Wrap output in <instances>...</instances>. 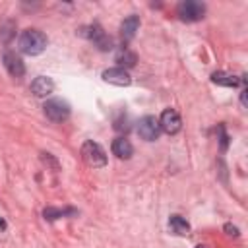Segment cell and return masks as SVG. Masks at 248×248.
<instances>
[{
	"instance_id": "cell-1",
	"label": "cell",
	"mask_w": 248,
	"mask_h": 248,
	"mask_svg": "<svg viewBox=\"0 0 248 248\" xmlns=\"http://www.w3.org/2000/svg\"><path fill=\"white\" fill-rule=\"evenodd\" d=\"M17 45H19V50L23 54L37 56L46 48V35L43 31H39V29H25L19 35Z\"/></svg>"
},
{
	"instance_id": "cell-2",
	"label": "cell",
	"mask_w": 248,
	"mask_h": 248,
	"mask_svg": "<svg viewBox=\"0 0 248 248\" xmlns=\"http://www.w3.org/2000/svg\"><path fill=\"white\" fill-rule=\"evenodd\" d=\"M81 157L93 169H101V167L107 165V153H105V149L97 141H93V140L83 141V145H81Z\"/></svg>"
},
{
	"instance_id": "cell-3",
	"label": "cell",
	"mask_w": 248,
	"mask_h": 248,
	"mask_svg": "<svg viewBox=\"0 0 248 248\" xmlns=\"http://www.w3.org/2000/svg\"><path fill=\"white\" fill-rule=\"evenodd\" d=\"M79 35H83L85 39H89L99 50H110L112 48V41L110 37L103 31V27L99 23H91V25H85L79 29Z\"/></svg>"
},
{
	"instance_id": "cell-4",
	"label": "cell",
	"mask_w": 248,
	"mask_h": 248,
	"mask_svg": "<svg viewBox=\"0 0 248 248\" xmlns=\"http://www.w3.org/2000/svg\"><path fill=\"white\" fill-rule=\"evenodd\" d=\"M176 14L182 21H188V23L200 21L205 16V4H202L198 0H184L176 6Z\"/></svg>"
},
{
	"instance_id": "cell-5",
	"label": "cell",
	"mask_w": 248,
	"mask_h": 248,
	"mask_svg": "<svg viewBox=\"0 0 248 248\" xmlns=\"http://www.w3.org/2000/svg\"><path fill=\"white\" fill-rule=\"evenodd\" d=\"M43 110L50 122H64L70 116V105L64 99H48L43 105Z\"/></svg>"
},
{
	"instance_id": "cell-6",
	"label": "cell",
	"mask_w": 248,
	"mask_h": 248,
	"mask_svg": "<svg viewBox=\"0 0 248 248\" xmlns=\"http://www.w3.org/2000/svg\"><path fill=\"white\" fill-rule=\"evenodd\" d=\"M138 134H140V138L145 140V141H155V140L159 138V134H161L159 120H157L155 116H151V114L143 116V118L138 122Z\"/></svg>"
},
{
	"instance_id": "cell-7",
	"label": "cell",
	"mask_w": 248,
	"mask_h": 248,
	"mask_svg": "<svg viewBox=\"0 0 248 248\" xmlns=\"http://www.w3.org/2000/svg\"><path fill=\"white\" fill-rule=\"evenodd\" d=\"M159 128L167 134H178L180 128H182V120H180V114L174 110V108H165L159 116Z\"/></svg>"
},
{
	"instance_id": "cell-8",
	"label": "cell",
	"mask_w": 248,
	"mask_h": 248,
	"mask_svg": "<svg viewBox=\"0 0 248 248\" xmlns=\"http://www.w3.org/2000/svg\"><path fill=\"white\" fill-rule=\"evenodd\" d=\"M2 62H4V68L8 70V74H10L12 78H21V76L25 74V64H23V60H21L19 54L8 50V52H4Z\"/></svg>"
},
{
	"instance_id": "cell-9",
	"label": "cell",
	"mask_w": 248,
	"mask_h": 248,
	"mask_svg": "<svg viewBox=\"0 0 248 248\" xmlns=\"http://www.w3.org/2000/svg\"><path fill=\"white\" fill-rule=\"evenodd\" d=\"M103 79L107 83H112V85H120V87H126L132 83V78L130 74L124 70V68H108L103 72Z\"/></svg>"
},
{
	"instance_id": "cell-10",
	"label": "cell",
	"mask_w": 248,
	"mask_h": 248,
	"mask_svg": "<svg viewBox=\"0 0 248 248\" xmlns=\"http://www.w3.org/2000/svg\"><path fill=\"white\" fill-rule=\"evenodd\" d=\"M31 91L37 97H46V95H50L54 91V81L50 78H46V76H37L31 81Z\"/></svg>"
},
{
	"instance_id": "cell-11",
	"label": "cell",
	"mask_w": 248,
	"mask_h": 248,
	"mask_svg": "<svg viewBox=\"0 0 248 248\" xmlns=\"http://www.w3.org/2000/svg\"><path fill=\"white\" fill-rule=\"evenodd\" d=\"M138 29H140V16H136V14L128 16V17L120 23V35H122V41H130V39H134V35H136Z\"/></svg>"
},
{
	"instance_id": "cell-12",
	"label": "cell",
	"mask_w": 248,
	"mask_h": 248,
	"mask_svg": "<svg viewBox=\"0 0 248 248\" xmlns=\"http://www.w3.org/2000/svg\"><path fill=\"white\" fill-rule=\"evenodd\" d=\"M211 81L217 83V85H223V87H236V85L244 83L246 79H244V76L236 78V76H232L229 72H213L211 74Z\"/></svg>"
},
{
	"instance_id": "cell-13",
	"label": "cell",
	"mask_w": 248,
	"mask_h": 248,
	"mask_svg": "<svg viewBox=\"0 0 248 248\" xmlns=\"http://www.w3.org/2000/svg\"><path fill=\"white\" fill-rule=\"evenodd\" d=\"M110 149H112V153H114L118 159H130L132 153H134V147H132L130 140H126V138H116V140H112Z\"/></svg>"
},
{
	"instance_id": "cell-14",
	"label": "cell",
	"mask_w": 248,
	"mask_h": 248,
	"mask_svg": "<svg viewBox=\"0 0 248 248\" xmlns=\"http://www.w3.org/2000/svg\"><path fill=\"white\" fill-rule=\"evenodd\" d=\"M169 227H170L176 234H186V232H190L188 221H186L184 217H180V215H170V217H169Z\"/></svg>"
},
{
	"instance_id": "cell-15",
	"label": "cell",
	"mask_w": 248,
	"mask_h": 248,
	"mask_svg": "<svg viewBox=\"0 0 248 248\" xmlns=\"http://www.w3.org/2000/svg\"><path fill=\"white\" fill-rule=\"evenodd\" d=\"M14 37H16V21H12V19L2 21L0 23V41L4 45H8Z\"/></svg>"
},
{
	"instance_id": "cell-16",
	"label": "cell",
	"mask_w": 248,
	"mask_h": 248,
	"mask_svg": "<svg viewBox=\"0 0 248 248\" xmlns=\"http://www.w3.org/2000/svg\"><path fill=\"white\" fill-rule=\"evenodd\" d=\"M116 62L120 64L118 68H122V66H124V70H126V68H132V66H136V62H138V56H136L132 50H128V48H122V50L116 54Z\"/></svg>"
},
{
	"instance_id": "cell-17",
	"label": "cell",
	"mask_w": 248,
	"mask_h": 248,
	"mask_svg": "<svg viewBox=\"0 0 248 248\" xmlns=\"http://www.w3.org/2000/svg\"><path fill=\"white\" fill-rule=\"evenodd\" d=\"M66 213L74 215L76 211H74V209H58V207H46V209L43 211V215H45V219H46V221H56V219L64 217Z\"/></svg>"
},
{
	"instance_id": "cell-18",
	"label": "cell",
	"mask_w": 248,
	"mask_h": 248,
	"mask_svg": "<svg viewBox=\"0 0 248 248\" xmlns=\"http://www.w3.org/2000/svg\"><path fill=\"white\" fill-rule=\"evenodd\" d=\"M41 161H43L46 167H50L52 170H58V169H60V163L52 157V153H41Z\"/></svg>"
},
{
	"instance_id": "cell-19",
	"label": "cell",
	"mask_w": 248,
	"mask_h": 248,
	"mask_svg": "<svg viewBox=\"0 0 248 248\" xmlns=\"http://www.w3.org/2000/svg\"><path fill=\"white\" fill-rule=\"evenodd\" d=\"M219 134H221V147H223V149H227V145H229V138H227V134H225V128H223V126H219Z\"/></svg>"
},
{
	"instance_id": "cell-20",
	"label": "cell",
	"mask_w": 248,
	"mask_h": 248,
	"mask_svg": "<svg viewBox=\"0 0 248 248\" xmlns=\"http://www.w3.org/2000/svg\"><path fill=\"white\" fill-rule=\"evenodd\" d=\"M225 231H227V234H231V236H238V229H236L234 225H231V223L225 225Z\"/></svg>"
},
{
	"instance_id": "cell-21",
	"label": "cell",
	"mask_w": 248,
	"mask_h": 248,
	"mask_svg": "<svg viewBox=\"0 0 248 248\" xmlns=\"http://www.w3.org/2000/svg\"><path fill=\"white\" fill-rule=\"evenodd\" d=\"M240 103H242V107L246 105V89H242V93H240Z\"/></svg>"
},
{
	"instance_id": "cell-22",
	"label": "cell",
	"mask_w": 248,
	"mask_h": 248,
	"mask_svg": "<svg viewBox=\"0 0 248 248\" xmlns=\"http://www.w3.org/2000/svg\"><path fill=\"white\" fill-rule=\"evenodd\" d=\"M196 248H205V246H203V244H198V246H196Z\"/></svg>"
}]
</instances>
